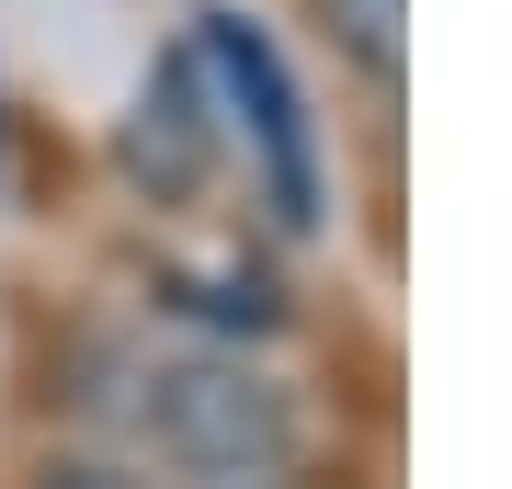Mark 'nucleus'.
Listing matches in <instances>:
<instances>
[{
	"label": "nucleus",
	"instance_id": "obj_1",
	"mask_svg": "<svg viewBox=\"0 0 512 489\" xmlns=\"http://www.w3.org/2000/svg\"><path fill=\"white\" fill-rule=\"evenodd\" d=\"M126 433L160 455V467H183V478L251 489V478H274L296 455V399L262 364H239V353H194V364H148L137 376Z\"/></svg>",
	"mask_w": 512,
	"mask_h": 489
},
{
	"label": "nucleus",
	"instance_id": "obj_2",
	"mask_svg": "<svg viewBox=\"0 0 512 489\" xmlns=\"http://www.w3.org/2000/svg\"><path fill=\"white\" fill-rule=\"evenodd\" d=\"M205 57H217L239 126H251V148H262L274 217H285V228H319V160H308V114H296V80H285L274 35H262V23H239V12H205Z\"/></svg>",
	"mask_w": 512,
	"mask_h": 489
},
{
	"label": "nucleus",
	"instance_id": "obj_3",
	"mask_svg": "<svg viewBox=\"0 0 512 489\" xmlns=\"http://www.w3.org/2000/svg\"><path fill=\"white\" fill-rule=\"evenodd\" d=\"M114 160H126V182H137V194H160V205H183L194 182H205V160H217V114H205V80H194L183 46L148 69L126 137H114Z\"/></svg>",
	"mask_w": 512,
	"mask_h": 489
},
{
	"label": "nucleus",
	"instance_id": "obj_4",
	"mask_svg": "<svg viewBox=\"0 0 512 489\" xmlns=\"http://www.w3.org/2000/svg\"><path fill=\"white\" fill-rule=\"evenodd\" d=\"M319 12V35L353 57L376 91H399V69H410V0H308Z\"/></svg>",
	"mask_w": 512,
	"mask_h": 489
},
{
	"label": "nucleus",
	"instance_id": "obj_5",
	"mask_svg": "<svg viewBox=\"0 0 512 489\" xmlns=\"http://www.w3.org/2000/svg\"><path fill=\"white\" fill-rule=\"evenodd\" d=\"M183 308H194V319H217V330H274V319H285L262 273H205V285L183 296Z\"/></svg>",
	"mask_w": 512,
	"mask_h": 489
},
{
	"label": "nucleus",
	"instance_id": "obj_6",
	"mask_svg": "<svg viewBox=\"0 0 512 489\" xmlns=\"http://www.w3.org/2000/svg\"><path fill=\"white\" fill-rule=\"evenodd\" d=\"M46 489H126L114 467H46Z\"/></svg>",
	"mask_w": 512,
	"mask_h": 489
}]
</instances>
